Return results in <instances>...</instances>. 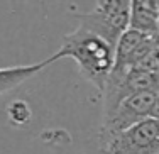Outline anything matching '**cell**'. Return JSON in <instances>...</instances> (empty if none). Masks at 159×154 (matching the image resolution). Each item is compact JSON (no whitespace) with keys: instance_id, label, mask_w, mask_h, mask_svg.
I'll list each match as a JSON object with an SVG mask.
<instances>
[{"instance_id":"6da1fadb","label":"cell","mask_w":159,"mask_h":154,"mask_svg":"<svg viewBox=\"0 0 159 154\" xmlns=\"http://www.w3.org/2000/svg\"><path fill=\"white\" fill-rule=\"evenodd\" d=\"M115 49L117 46L105 37L78 25V29L64 36L61 48L52 54V59L58 61L61 58H71L78 65L80 75L103 93L115 63Z\"/></svg>"},{"instance_id":"7a4b0ae2","label":"cell","mask_w":159,"mask_h":154,"mask_svg":"<svg viewBox=\"0 0 159 154\" xmlns=\"http://www.w3.org/2000/svg\"><path fill=\"white\" fill-rule=\"evenodd\" d=\"M142 92H159V73L147 68L112 71L103 88V117H108L120 102Z\"/></svg>"},{"instance_id":"3957f363","label":"cell","mask_w":159,"mask_h":154,"mask_svg":"<svg viewBox=\"0 0 159 154\" xmlns=\"http://www.w3.org/2000/svg\"><path fill=\"white\" fill-rule=\"evenodd\" d=\"M130 3L129 0L98 2L88 14H80L78 22L117 46L119 39L130 25Z\"/></svg>"},{"instance_id":"277c9868","label":"cell","mask_w":159,"mask_h":154,"mask_svg":"<svg viewBox=\"0 0 159 154\" xmlns=\"http://www.w3.org/2000/svg\"><path fill=\"white\" fill-rule=\"evenodd\" d=\"M156 100H157V92H142L120 102L119 107L108 117H103L100 129V147L103 144H107L117 134L130 129L132 125L142 122V120L152 117Z\"/></svg>"},{"instance_id":"5b68a950","label":"cell","mask_w":159,"mask_h":154,"mask_svg":"<svg viewBox=\"0 0 159 154\" xmlns=\"http://www.w3.org/2000/svg\"><path fill=\"white\" fill-rule=\"evenodd\" d=\"M159 152V119L149 117L117 134L102 146V154H156Z\"/></svg>"},{"instance_id":"8992f818","label":"cell","mask_w":159,"mask_h":154,"mask_svg":"<svg viewBox=\"0 0 159 154\" xmlns=\"http://www.w3.org/2000/svg\"><path fill=\"white\" fill-rule=\"evenodd\" d=\"M154 43H156V36L127 29L117 43L115 63L112 71H127L141 66L144 59L151 54Z\"/></svg>"},{"instance_id":"52a82bcc","label":"cell","mask_w":159,"mask_h":154,"mask_svg":"<svg viewBox=\"0 0 159 154\" xmlns=\"http://www.w3.org/2000/svg\"><path fill=\"white\" fill-rule=\"evenodd\" d=\"M129 29L149 36L159 34V2L134 0L130 3V25Z\"/></svg>"},{"instance_id":"ba28073f","label":"cell","mask_w":159,"mask_h":154,"mask_svg":"<svg viewBox=\"0 0 159 154\" xmlns=\"http://www.w3.org/2000/svg\"><path fill=\"white\" fill-rule=\"evenodd\" d=\"M54 59L49 56L48 59H43L34 65H22V66H9V68H0V95L7 92H12L14 88L20 86L24 81L32 78L34 75L41 73L44 68L52 65Z\"/></svg>"},{"instance_id":"9c48e42d","label":"cell","mask_w":159,"mask_h":154,"mask_svg":"<svg viewBox=\"0 0 159 154\" xmlns=\"http://www.w3.org/2000/svg\"><path fill=\"white\" fill-rule=\"evenodd\" d=\"M7 114H9L10 122L16 125H24L31 120V108L25 102H20V100L10 103L7 107Z\"/></svg>"},{"instance_id":"30bf717a","label":"cell","mask_w":159,"mask_h":154,"mask_svg":"<svg viewBox=\"0 0 159 154\" xmlns=\"http://www.w3.org/2000/svg\"><path fill=\"white\" fill-rule=\"evenodd\" d=\"M152 117H154V119H159V92H157V100H156V105H154V110H152Z\"/></svg>"},{"instance_id":"8fae6325","label":"cell","mask_w":159,"mask_h":154,"mask_svg":"<svg viewBox=\"0 0 159 154\" xmlns=\"http://www.w3.org/2000/svg\"><path fill=\"white\" fill-rule=\"evenodd\" d=\"M156 154H159V152H156Z\"/></svg>"}]
</instances>
